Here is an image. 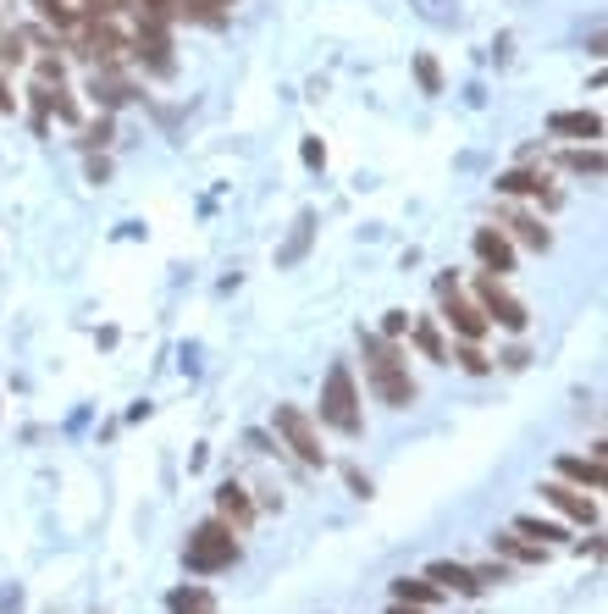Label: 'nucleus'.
I'll return each mask as SVG.
<instances>
[{
  "mask_svg": "<svg viewBox=\"0 0 608 614\" xmlns=\"http://www.w3.org/2000/svg\"><path fill=\"white\" fill-rule=\"evenodd\" d=\"M415 78H420L426 95H443V72H438V61H431V56H415Z\"/></svg>",
  "mask_w": 608,
  "mask_h": 614,
  "instance_id": "obj_27",
  "label": "nucleus"
},
{
  "mask_svg": "<svg viewBox=\"0 0 608 614\" xmlns=\"http://www.w3.org/2000/svg\"><path fill=\"white\" fill-rule=\"evenodd\" d=\"M310 227H315V216H299V233H294V244H288V249L277 255V260H283V267H294V260L305 255V244H310Z\"/></svg>",
  "mask_w": 608,
  "mask_h": 614,
  "instance_id": "obj_29",
  "label": "nucleus"
},
{
  "mask_svg": "<svg viewBox=\"0 0 608 614\" xmlns=\"http://www.w3.org/2000/svg\"><path fill=\"white\" fill-rule=\"evenodd\" d=\"M393 598H398V603H415V609H431V603H438L443 592L431 587L426 576H404V581H393Z\"/></svg>",
  "mask_w": 608,
  "mask_h": 614,
  "instance_id": "obj_21",
  "label": "nucleus"
},
{
  "mask_svg": "<svg viewBox=\"0 0 608 614\" xmlns=\"http://www.w3.org/2000/svg\"><path fill=\"white\" fill-rule=\"evenodd\" d=\"M415 343H420V349H426V361H449V349H443V343H438V332H431V327H426V321H420V327H415Z\"/></svg>",
  "mask_w": 608,
  "mask_h": 614,
  "instance_id": "obj_31",
  "label": "nucleus"
},
{
  "mask_svg": "<svg viewBox=\"0 0 608 614\" xmlns=\"http://www.w3.org/2000/svg\"><path fill=\"white\" fill-rule=\"evenodd\" d=\"M34 12H39L56 34H78V28H83V7H78V0H34Z\"/></svg>",
  "mask_w": 608,
  "mask_h": 614,
  "instance_id": "obj_18",
  "label": "nucleus"
},
{
  "mask_svg": "<svg viewBox=\"0 0 608 614\" xmlns=\"http://www.w3.org/2000/svg\"><path fill=\"white\" fill-rule=\"evenodd\" d=\"M564 166H570V172H586V178H603V155H597V150H570Z\"/></svg>",
  "mask_w": 608,
  "mask_h": 614,
  "instance_id": "obj_28",
  "label": "nucleus"
},
{
  "mask_svg": "<svg viewBox=\"0 0 608 614\" xmlns=\"http://www.w3.org/2000/svg\"><path fill=\"white\" fill-rule=\"evenodd\" d=\"M543 498H548L564 520H575V526H597V504H592L581 487H570V482H548V487H543Z\"/></svg>",
  "mask_w": 608,
  "mask_h": 614,
  "instance_id": "obj_10",
  "label": "nucleus"
},
{
  "mask_svg": "<svg viewBox=\"0 0 608 614\" xmlns=\"http://www.w3.org/2000/svg\"><path fill=\"white\" fill-rule=\"evenodd\" d=\"M111 133H117V122H111V111H106V117H95L90 128H83V150H106Z\"/></svg>",
  "mask_w": 608,
  "mask_h": 614,
  "instance_id": "obj_26",
  "label": "nucleus"
},
{
  "mask_svg": "<svg viewBox=\"0 0 608 614\" xmlns=\"http://www.w3.org/2000/svg\"><path fill=\"white\" fill-rule=\"evenodd\" d=\"M404 327H409V316H404V310H388V321H382V338H404Z\"/></svg>",
  "mask_w": 608,
  "mask_h": 614,
  "instance_id": "obj_32",
  "label": "nucleus"
},
{
  "mask_svg": "<svg viewBox=\"0 0 608 614\" xmlns=\"http://www.w3.org/2000/svg\"><path fill=\"white\" fill-rule=\"evenodd\" d=\"M476 305H481V316H487V321H498L503 332H526V321H532V310L520 305V299H514V294L492 278V272L476 283Z\"/></svg>",
  "mask_w": 608,
  "mask_h": 614,
  "instance_id": "obj_5",
  "label": "nucleus"
},
{
  "mask_svg": "<svg viewBox=\"0 0 608 614\" xmlns=\"http://www.w3.org/2000/svg\"><path fill=\"white\" fill-rule=\"evenodd\" d=\"M166 609H171V614H216V598L189 581V587H178V592H166Z\"/></svg>",
  "mask_w": 608,
  "mask_h": 614,
  "instance_id": "obj_19",
  "label": "nucleus"
},
{
  "mask_svg": "<svg viewBox=\"0 0 608 614\" xmlns=\"http://www.w3.org/2000/svg\"><path fill=\"white\" fill-rule=\"evenodd\" d=\"M438 299H443V321H449L465 343H481V338H487V327H492V321L481 316V305H476V299H465L460 288H449V294H438Z\"/></svg>",
  "mask_w": 608,
  "mask_h": 614,
  "instance_id": "obj_8",
  "label": "nucleus"
},
{
  "mask_svg": "<svg viewBox=\"0 0 608 614\" xmlns=\"http://www.w3.org/2000/svg\"><path fill=\"white\" fill-rule=\"evenodd\" d=\"M360 349H366V377L377 388V399L388 410H409L415 404V382L404 371V349L398 338H377V332H360Z\"/></svg>",
  "mask_w": 608,
  "mask_h": 614,
  "instance_id": "obj_1",
  "label": "nucleus"
},
{
  "mask_svg": "<svg viewBox=\"0 0 608 614\" xmlns=\"http://www.w3.org/2000/svg\"><path fill=\"white\" fill-rule=\"evenodd\" d=\"M321 421L343 437H360L366 432V415H360V393H355V371L349 366H332L326 382H321Z\"/></svg>",
  "mask_w": 608,
  "mask_h": 614,
  "instance_id": "obj_2",
  "label": "nucleus"
},
{
  "mask_svg": "<svg viewBox=\"0 0 608 614\" xmlns=\"http://www.w3.org/2000/svg\"><path fill=\"white\" fill-rule=\"evenodd\" d=\"M23 61H28V34L7 28V34H0V72H12V67H23Z\"/></svg>",
  "mask_w": 608,
  "mask_h": 614,
  "instance_id": "obj_23",
  "label": "nucleus"
},
{
  "mask_svg": "<svg viewBox=\"0 0 608 614\" xmlns=\"http://www.w3.org/2000/svg\"><path fill=\"white\" fill-rule=\"evenodd\" d=\"M128 50H133L155 78H171V72H178V61H171V34H166V23H155V17H139V34L128 39Z\"/></svg>",
  "mask_w": 608,
  "mask_h": 614,
  "instance_id": "obj_6",
  "label": "nucleus"
},
{
  "mask_svg": "<svg viewBox=\"0 0 608 614\" xmlns=\"http://www.w3.org/2000/svg\"><path fill=\"white\" fill-rule=\"evenodd\" d=\"M470 249H476V260H481V267H487L492 278L514 272V244H509V233H503V227H476Z\"/></svg>",
  "mask_w": 608,
  "mask_h": 614,
  "instance_id": "obj_9",
  "label": "nucleus"
},
{
  "mask_svg": "<svg viewBox=\"0 0 608 614\" xmlns=\"http://www.w3.org/2000/svg\"><path fill=\"white\" fill-rule=\"evenodd\" d=\"M454 361H460V366H465L470 377H487V371H492V361L481 355V349H476V343H465V338H460V349H454Z\"/></svg>",
  "mask_w": 608,
  "mask_h": 614,
  "instance_id": "obj_25",
  "label": "nucleus"
},
{
  "mask_svg": "<svg viewBox=\"0 0 608 614\" xmlns=\"http://www.w3.org/2000/svg\"><path fill=\"white\" fill-rule=\"evenodd\" d=\"M61 78H67L61 56H56V50H45V56H39V67H34V83H61Z\"/></svg>",
  "mask_w": 608,
  "mask_h": 614,
  "instance_id": "obj_30",
  "label": "nucleus"
},
{
  "mask_svg": "<svg viewBox=\"0 0 608 614\" xmlns=\"http://www.w3.org/2000/svg\"><path fill=\"white\" fill-rule=\"evenodd\" d=\"M498 189H503V194H532V200H543V205H559V194L548 189V178H543V172H526V166H520V172H503Z\"/></svg>",
  "mask_w": 608,
  "mask_h": 614,
  "instance_id": "obj_16",
  "label": "nucleus"
},
{
  "mask_svg": "<svg viewBox=\"0 0 608 614\" xmlns=\"http://www.w3.org/2000/svg\"><path fill=\"white\" fill-rule=\"evenodd\" d=\"M426 581L438 587V592H460V598H476L481 592V576L470 565H454V559H438V565L426 570Z\"/></svg>",
  "mask_w": 608,
  "mask_h": 614,
  "instance_id": "obj_11",
  "label": "nucleus"
},
{
  "mask_svg": "<svg viewBox=\"0 0 608 614\" xmlns=\"http://www.w3.org/2000/svg\"><path fill=\"white\" fill-rule=\"evenodd\" d=\"M0 111H17V95L7 90V78H0Z\"/></svg>",
  "mask_w": 608,
  "mask_h": 614,
  "instance_id": "obj_33",
  "label": "nucleus"
},
{
  "mask_svg": "<svg viewBox=\"0 0 608 614\" xmlns=\"http://www.w3.org/2000/svg\"><path fill=\"white\" fill-rule=\"evenodd\" d=\"M514 532H520V538H532L537 548H553V543L564 538V526H559V520H532V515H520V520H514Z\"/></svg>",
  "mask_w": 608,
  "mask_h": 614,
  "instance_id": "obj_22",
  "label": "nucleus"
},
{
  "mask_svg": "<svg viewBox=\"0 0 608 614\" xmlns=\"http://www.w3.org/2000/svg\"><path fill=\"white\" fill-rule=\"evenodd\" d=\"M183 559H189L194 576H216V570L238 565V532L227 520H205V526H194V532H189Z\"/></svg>",
  "mask_w": 608,
  "mask_h": 614,
  "instance_id": "obj_3",
  "label": "nucleus"
},
{
  "mask_svg": "<svg viewBox=\"0 0 608 614\" xmlns=\"http://www.w3.org/2000/svg\"><path fill=\"white\" fill-rule=\"evenodd\" d=\"M388 614H426V609H415V603H398V598H393V609H388Z\"/></svg>",
  "mask_w": 608,
  "mask_h": 614,
  "instance_id": "obj_34",
  "label": "nucleus"
},
{
  "mask_svg": "<svg viewBox=\"0 0 608 614\" xmlns=\"http://www.w3.org/2000/svg\"><path fill=\"white\" fill-rule=\"evenodd\" d=\"M78 50L90 56L95 67H122L128 61V39H122L117 23H83L78 28Z\"/></svg>",
  "mask_w": 608,
  "mask_h": 614,
  "instance_id": "obj_7",
  "label": "nucleus"
},
{
  "mask_svg": "<svg viewBox=\"0 0 608 614\" xmlns=\"http://www.w3.org/2000/svg\"><path fill=\"white\" fill-rule=\"evenodd\" d=\"M272 426H277V437L294 449V460L299 465H326V449H321V432H315V421L299 410V404H277V415H272Z\"/></svg>",
  "mask_w": 608,
  "mask_h": 614,
  "instance_id": "obj_4",
  "label": "nucleus"
},
{
  "mask_svg": "<svg viewBox=\"0 0 608 614\" xmlns=\"http://www.w3.org/2000/svg\"><path fill=\"white\" fill-rule=\"evenodd\" d=\"M34 106H39V117H61V122H78V101H72V90H67V78L61 83H34Z\"/></svg>",
  "mask_w": 608,
  "mask_h": 614,
  "instance_id": "obj_13",
  "label": "nucleus"
},
{
  "mask_svg": "<svg viewBox=\"0 0 608 614\" xmlns=\"http://www.w3.org/2000/svg\"><path fill=\"white\" fill-rule=\"evenodd\" d=\"M90 95L106 106V111H117V106H128L133 101V83L117 72V67H95V83H90Z\"/></svg>",
  "mask_w": 608,
  "mask_h": 614,
  "instance_id": "obj_14",
  "label": "nucleus"
},
{
  "mask_svg": "<svg viewBox=\"0 0 608 614\" xmlns=\"http://www.w3.org/2000/svg\"><path fill=\"white\" fill-rule=\"evenodd\" d=\"M216 520H227L233 532H249V526H254V504H249V493L238 482H222L216 487Z\"/></svg>",
  "mask_w": 608,
  "mask_h": 614,
  "instance_id": "obj_12",
  "label": "nucleus"
},
{
  "mask_svg": "<svg viewBox=\"0 0 608 614\" xmlns=\"http://www.w3.org/2000/svg\"><path fill=\"white\" fill-rule=\"evenodd\" d=\"M509 227H514V238H520V244H532V249H548V244H553V233H548L537 216H514Z\"/></svg>",
  "mask_w": 608,
  "mask_h": 614,
  "instance_id": "obj_24",
  "label": "nucleus"
},
{
  "mask_svg": "<svg viewBox=\"0 0 608 614\" xmlns=\"http://www.w3.org/2000/svg\"><path fill=\"white\" fill-rule=\"evenodd\" d=\"M559 476H564L570 487H586V493H603V487H608V476H603V460H597V454H592V460L564 454V460H559Z\"/></svg>",
  "mask_w": 608,
  "mask_h": 614,
  "instance_id": "obj_15",
  "label": "nucleus"
},
{
  "mask_svg": "<svg viewBox=\"0 0 608 614\" xmlns=\"http://www.w3.org/2000/svg\"><path fill=\"white\" fill-rule=\"evenodd\" d=\"M548 133H564V139H603V117H597V111H553V117H548Z\"/></svg>",
  "mask_w": 608,
  "mask_h": 614,
  "instance_id": "obj_17",
  "label": "nucleus"
},
{
  "mask_svg": "<svg viewBox=\"0 0 608 614\" xmlns=\"http://www.w3.org/2000/svg\"><path fill=\"white\" fill-rule=\"evenodd\" d=\"M492 554H503V559H514V565H543V559H548V548L526 543L520 532H509V538H492Z\"/></svg>",
  "mask_w": 608,
  "mask_h": 614,
  "instance_id": "obj_20",
  "label": "nucleus"
},
{
  "mask_svg": "<svg viewBox=\"0 0 608 614\" xmlns=\"http://www.w3.org/2000/svg\"><path fill=\"white\" fill-rule=\"evenodd\" d=\"M12 28V17H7V0H0V34H7Z\"/></svg>",
  "mask_w": 608,
  "mask_h": 614,
  "instance_id": "obj_35",
  "label": "nucleus"
}]
</instances>
